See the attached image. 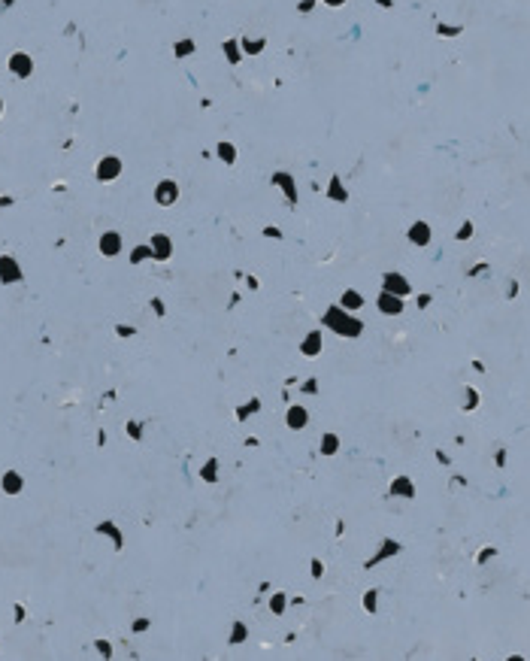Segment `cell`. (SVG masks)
Listing matches in <instances>:
<instances>
[{"instance_id":"cell-13","label":"cell","mask_w":530,"mask_h":661,"mask_svg":"<svg viewBox=\"0 0 530 661\" xmlns=\"http://www.w3.org/2000/svg\"><path fill=\"white\" fill-rule=\"evenodd\" d=\"M391 495L412 497V495H415V485H412V479H406V476H397V479H394V485H391Z\"/></svg>"},{"instance_id":"cell-18","label":"cell","mask_w":530,"mask_h":661,"mask_svg":"<svg viewBox=\"0 0 530 661\" xmlns=\"http://www.w3.org/2000/svg\"><path fill=\"white\" fill-rule=\"evenodd\" d=\"M218 158H221L225 164H233V161H236V146H233V143H218Z\"/></svg>"},{"instance_id":"cell-34","label":"cell","mask_w":530,"mask_h":661,"mask_svg":"<svg viewBox=\"0 0 530 661\" xmlns=\"http://www.w3.org/2000/svg\"><path fill=\"white\" fill-rule=\"evenodd\" d=\"M6 3H12V0H6Z\"/></svg>"},{"instance_id":"cell-21","label":"cell","mask_w":530,"mask_h":661,"mask_svg":"<svg viewBox=\"0 0 530 661\" xmlns=\"http://www.w3.org/2000/svg\"><path fill=\"white\" fill-rule=\"evenodd\" d=\"M225 55H228V61H231V64H236V61H239V55H242V52H239V43L225 40Z\"/></svg>"},{"instance_id":"cell-15","label":"cell","mask_w":530,"mask_h":661,"mask_svg":"<svg viewBox=\"0 0 530 661\" xmlns=\"http://www.w3.org/2000/svg\"><path fill=\"white\" fill-rule=\"evenodd\" d=\"M3 492L6 495H18L22 492V476L18 473H6L3 476Z\"/></svg>"},{"instance_id":"cell-31","label":"cell","mask_w":530,"mask_h":661,"mask_svg":"<svg viewBox=\"0 0 530 661\" xmlns=\"http://www.w3.org/2000/svg\"><path fill=\"white\" fill-rule=\"evenodd\" d=\"M152 306H155V313H158V316H164V303H161V300H152Z\"/></svg>"},{"instance_id":"cell-25","label":"cell","mask_w":530,"mask_h":661,"mask_svg":"<svg viewBox=\"0 0 530 661\" xmlns=\"http://www.w3.org/2000/svg\"><path fill=\"white\" fill-rule=\"evenodd\" d=\"M231 640H233V643H242V640H246V625H242V622H236V625H233Z\"/></svg>"},{"instance_id":"cell-7","label":"cell","mask_w":530,"mask_h":661,"mask_svg":"<svg viewBox=\"0 0 530 661\" xmlns=\"http://www.w3.org/2000/svg\"><path fill=\"white\" fill-rule=\"evenodd\" d=\"M0 279H3V282H18V279H22L18 264H15L12 258H6V255L0 258Z\"/></svg>"},{"instance_id":"cell-33","label":"cell","mask_w":530,"mask_h":661,"mask_svg":"<svg viewBox=\"0 0 530 661\" xmlns=\"http://www.w3.org/2000/svg\"><path fill=\"white\" fill-rule=\"evenodd\" d=\"M379 3H382V6H391V0H379Z\"/></svg>"},{"instance_id":"cell-19","label":"cell","mask_w":530,"mask_h":661,"mask_svg":"<svg viewBox=\"0 0 530 661\" xmlns=\"http://www.w3.org/2000/svg\"><path fill=\"white\" fill-rule=\"evenodd\" d=\"M339 449V437L336 434H324V440H321V455H333Z\"/></svg>"},{"instance_id":"cell-10","label":"cell","mask_w":530,"mask_h":661,"mask_svg":"<svg viewBox=\"0 0 530 661\" xmlns=\"http://www.w3.org/2000/svg\"><path fill=\"white\" fill-rule=\"evenodd\" d=\"M285 419H288V428H291V431H300V428H306V422H309V413H306L303 406H291Z\"/></svg>"},{"instance_id":"cell-23","label":"cell","mask_w":530,"mask_h":661,"mask_svg":"<svg viewBox=\"0 0 530 661\" xmlns=\"http://www.w3.org/2000/svg\"><path fill=\"white\" fill-rule=\"evenodd\" d=\"M194 52V43L191 40H179L176 43V58H185V55H191Z\"/></svg>"},{"instance_id":"cell-1","label":"cell","mask_w":530,"mask_h":661,"mask_svg":"<svg viewBox=\"0 0 530 661\" xmlns=\"http://www.w3.org/2000/svg\"><path fill=\"white\" fill-rule=\"evenodd\" d=\"M324 325L331 330H336V334H342V337H358L364 330V325L355 316H349V309H342V306H331L324 313Z\"/></svg>"},{"instance_id":"cell-30","label":"cell","mask_w":530,"mask_h":661,"mask_svg":"<svg viewBox=\"0 0 530 661\" xmlns=\"http://www.w3.org/2000/svg\"><path fill=\"white\" fill-rule=\"evenodd\" d=\"M470 234H473V225H464V228H461V231H458V237H461V240H466V237H470Z\"/></svg>"},{"instance_id":"cell-14","label":"cell","mask_w":530,"mask_h":661,"mask_svg":"<svg viewBox=\"0 0 530 661\" xmlns=\"http://www.w3.org/2000/svg\"><path fill=\"white\" fill-rule=\"evenodd\" d=\"M273 182L285 188V195H288V200H291V203L297 200V191H294V182H291V176H288V173H276V176H273Z\"/></svg>"},{"instance_id":"cell-2","label":"cell","mask_w":530,"mask_h":661,"mask_svg":"<svg viewBox=\"0 0 530 661\" xmlns=\"http://www.w3.org/2000/svg\"><path fill=\"white\" fill-rule=\"evenodd\" d=\"M382 291H391V295H397V298H406V295L412 291V285H409L400 273H388L385 282H382Z\"/></svg>"},{"instance_id":"cell-22","label":"cell","mask_w":530,"mask_h":661,"mask_svg":"<svg viewBox=\"0 0 530 661\" xmlns=\"http://www.w3.org/2000/svg\"><path fill=\"white\" fill-rule=\"evenodd\" d=\"M146 258H152V246H136L131 252V261L136 264V261H146Z\"/></svg>"},{"instance_id":"cell-26","label":"cell","mask_w":530,"mask_h":661,"mask_svg":"<svg viewBox=\"0 0 530 661\" xmlns=\"http://www.w3.org/2000/svg\"><path fill=\"white\" fill-rule=\"evenodd\" d=\"M270 610H273V613H282V610H285V595L273 597V600H270Z\"/></svg>"},{"instance_id":"cell-11","label":"cell","mask_w":530,"mask_h":661,"mask_svg":"<svg viewBox=\"0 0 530 661\" xmlns=\"http://www.w3.org/2000/svg\"><path fill=\"white\" fill-rule=\"evenodd\" d=\"M9 70H12V73H18V76H31L33 64H31V58H28V55H22V52H18V55H12V58H9Z\"/></svg>"},{"instance_id":"cell-5","label":"cell","mask_w":530,"mask_h":661,"mask_svg":"<svg viewBox=\"0 0 530 661\" xmlns=\"http://www.w3.org/2000/svg\"><path fill=\"white\" fill-rule=\"evenodd\" d=\"M170 255H173L170 237H167V234H155V237H152V258H158V261H167Z\"/></svg>"},{"instance_id":"cell-28","label":"cell","mask_w":530,"mask_h":661,"mask_svg":"<svg viewBox=\"0 0 530 661\" xmlns=\"http://www.w3.org/2000/svg\"><path fill=\"white\" fill-rule=\"evenodd\" d=\"M364 604H366V610L373 613L376 610V592H366V597H364Z\"/></svg>"},{"instance_id":"cell-32","label":"cell","mask_w":530,"mask_h":661,"mask_svg":"<svg viewBox=\"0 0 530 661\" xmlns=\"http://www.w3.org/2000/svg\"><path fill=\"white\" fill-rule=\"evenodd\" d=\"M324 3H328V6H342L345 0H324Z\"/></svg>"},{"instance_id":"cell-16","label":"cell","mask_w":530,"mask_h":661,"mask_svg":"<svg viewBox=\"0 0 530 661\" xmlns=\"http://www.w3.org/2000/svg\"><path fill=\"white\" fill-rule=\"evenodd\" d=\"M361 306H364V298H361L358 291H345V295H342V309L355 313V309H361Z\"/></svg>"},{"instance_id":"cell-3","label":"cell","mask_w":530,"mask_h":661,"mask_svg":"<svg viewBox=\"0 0 530 661\" xmlns=\"http://www.w3.org/2000/svg\"><path fill=\"white\" fill-rule=\"evenodd\" d=\"M176 198H179V185H176V182L164 179V182H158V185H155V200H158L161 206L176 203Z\"/></svg>"},{"instance_id":"cell-27","label":"cell","mask_w":530,"mask_h":661,"mask_svg":"<svg viewBox=\"0 0 530 661\" xmlns=\"http://www.w3.org/2000/svg\"><path fill=\"white\" fill-rule=\"evenodd\" d=\"M258 406H261V403H258V400H252L249 406H242V410H239V419H249V416H252V413H255Z\"/></svg>"},{"instance_id":"cell-4","label":"cell","mask_w":530,"mask_h":661,"mask_svg":"<svg viewBox=\"0 0 530 661\" xmlns=\"http://www.w3.org/2000/svg\"><path fill=\"white\" fill-rule=\"evenodd\" d=\"M376 303H379V309H382L385 316H400V313H403V298L391 295V291H382Z\"/></svg>"},{"instance_id":"cell-20","label":"cell","mask_w":530,"mask_h":661,"mask_svg":"<svg viewBox=\"0 0 530 661\" xmlns=\"http://www.w3.org/2000/svg\"><path fill=\"white\" fill-rule=\"evenodd\" d=\"M239 46H242L249 55H258V52H264V40H249V36H246V40H239Z\"/></svg>"},{"instance_id":"cell-12","label":"cell","mask_w":530,"mask_h":661,"mask_svg":"<svg viewBox=\"0 0 530 661\" xmlns=\"http://www.w3.org/2000/svg\"><path fill=\"white\" fill-rule=\"evenodd\" d=\"M300 352H303V355H318V352H321V334L312 330V334L300 343Z\"/></svg>"},{"instance_id":"cell-29","label":"cell","mask_w":530,"mask_h":661,"mask_svg":"<svg viewBox=\"0 0 530 661\" xmlns=\"http://www.w3.org/2000/svg\"><path fill=\"white\" fill-rule=\"evenodd\" d=\"M476 400H479V397H476V392L470 388V392H466V410H470V406H476Z\"/></svg>"},{"instance_id":"cell-8","label":"cell","mask_w":530,"mask_h":661,"mask_svg":"<svg viewBox=\"0 0 530 661\" xmlns=\"http://www.w3.org/2000/svg\"><path fill=\"white\" fill-rule=\"evenodd\" d=\"M100 252H103V255H118V252H121V237H118V234H103V237H100Z\"/></svg>"},{"instance_id":"cell-6","label":"cell","mask_w":530,"mask_h":661,"mask_svg":"<svg viewBox=\"0 0 530 661\" xmlns=\"http://www.w3.org/2000/svg\"><path fill=\"white\" fill-rule=\"evenodd\" d=\"M121 173V161L118 158H103L97 164V179L100 182H109V179H115Z\"/></svg>"},{"instance_id":"cell-9","label":"cell","mask_w":530,"mask_h":661,"mask_svg":"<svg viewBox=\"0 0 530 661\" xmlns=\"http://www.w3.org/2000/svg\"><path fill=\"white\" fill-rule=\"evenodd\" d=\"M409 240H412L415 246H427V243H431V228H427V222H415V225L409 228Z\"/></svg>"},{"instance_id":"cell-24","label":"cell","mask_w":530,"mask_h":661,"mask_svg":"<svg viewBox=\"0 0 530 661\" xmlns=\"http://www.w3.org/2000/svg\"><path fill=\"white\" fill-rule=\"evenodd\" d=\"M215 476H218V464L209 461L206 467H203V479H206V482H215Z\"/></svg>"},{"instance_id":"cell-17","label":"cell","mask_w":530,"mask_h":661,"mask_svg":"<svg viewBox=\"0 0 530 661\" xmlns=\"http://www.w3.org/2000/svg\"><path fill=\"white\" fill-rule=\"evenodd\" d=\"M328 195H331L333 200H339V203H342V200L349 198V195H345V188H342V182H339V176H331V185H328Z\"/></svg>"}]
</instances>
